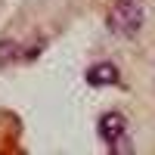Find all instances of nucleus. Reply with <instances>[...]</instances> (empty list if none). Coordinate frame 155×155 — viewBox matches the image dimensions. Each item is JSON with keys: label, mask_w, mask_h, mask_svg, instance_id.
Masks as SVG:
<instances>
[{"label": "nucleus", "mask_w": 155, "mask_h": 155, "mask_svg": "<svg viewBox=\"0 0 155 155\" xmlns=\"http://www.w3.org/2000/svg\"><path fill=\"white\" fill-rule=\"evenodd\" d=\"M127 134V121H124V115L121 112H106L99 118V137L106 140V143H115L118 137Z\"/></svg>", "instance_id": "2"}, {"label": "nucleus", "mask_w": 155, "mask_h": 155, "mask_svg": "<svg viewBox=\"0 0 155 155\" xmlns=\"http://www.w3.org/2000/svg\"><path fill=\"white\" fill-rule=\"evenodd\" d=\"M87 81L93 87H112V84L121 81V74H118V68H115L112 62H99V65H93L87 71Z\"/></svg>", "instance_id": "3"}, {"label": "nucleus", "mask_w": 155, "mask_h": 155, "mask_svg": "<svg viewBox=\"0 0 155 155\" xmlns=\"http://www.w3.org/2000/svg\"><path fill=\"white\" fill-rule=\"evenodd\" d=\"M143 6L137 0H118L112 9H109V31L121 34V37H134L140 28H143Z\"/></svg>", "instance_id": "1"}, {"label": "nucleus", "mask_w": 155, "mask_h": 155, "mask_svg": "<svg viewBox=\"0 0 155 155\" xmlns=\"http://www.w3.org/2000/svg\"><path fill=\"white\" fill-rule=\"evenodd\" d=\"M22 56V47L16 41H0V65H9Z\"/></svg>", "instance_id": "4"}]
</instances>
